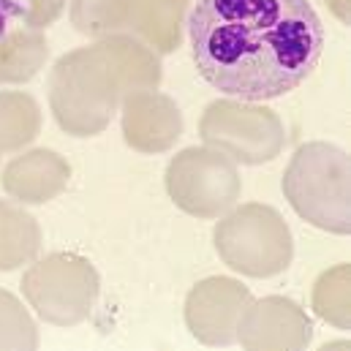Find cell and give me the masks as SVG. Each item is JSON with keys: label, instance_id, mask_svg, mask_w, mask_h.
Wrapping results in <instances>:
<instances>
[{"label": "cell", "instance_id": "obj_1", "mask_svg": "<svg viewBox=\"0 0 351 351\" xmlns=\"http://www.w3.org/2000/svg\"><path fill=\"white\" fill-rule=\"evenodd\" d=\"M188 36L199 77L245 101L297 90L327 41L308 0H196Z\"/></svg>", "mask_w": 351, "mask_h": 351}]
</instances>
